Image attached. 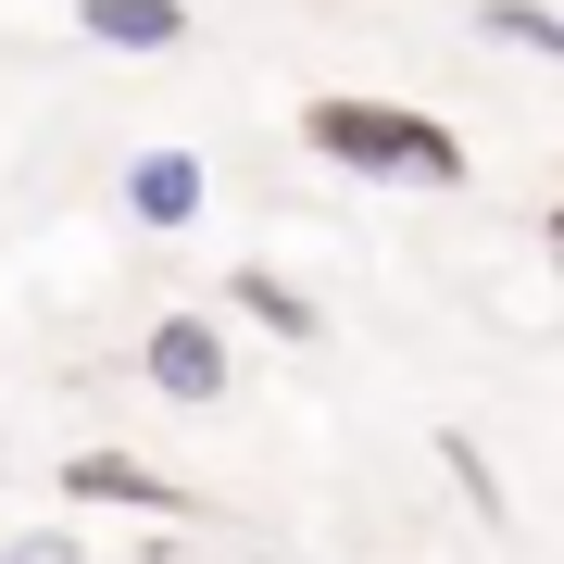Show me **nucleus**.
<instances>
[{
	"instance_id": "f257e3e1",
	"label": "nucleus",
	"mask_w": 564,
	"mask_h": 564,
	"mask_svg": "<svg viewBox=\"0 0 564 564\" xmlns=\"http://www.w3.org/2000/svg\"><path fill=\"white\" fill-rule=\"evenodd\" d=\"M302 151L339 163V176H389V188H464V139L414 101H364V88H326L302 101Z\"/></svg>"
},
{
	"instance_id": "f03ea898",
	"label": "nucleus",
	"mask_w": 564,
	"mask_h": 564,
	"mask_svg": "<svg viewBox=\"0 0 564 564\" xmlns=\"http://www.w3.org/2000/svg\"><path fill=\"white\" fill-rule=\"evenodd\" d=\"M63 502H101V514H151V527H188L202 502H188L176 477H163V464H139V452H63Z\"/></svg>"
},
{
	"instance_id": "7ed1b4c3",
	"label": "nucleus",
	"mask_w": 564,
	"mask_h": 564,
	"mask_svg": "<svg viewBox=\"0 0 564 564\" xmlns=\"http://www.w3.org/2000/svg\"><path fill=\"white\" fill-rule=\"evenodd\" d=\"M139 377L163 389V402H226V326L214 314H151Z\"/></svg>"
},
{
	"instance_id": "20e7f679",
	"label": "nucleus",
	"mask_w": 564,
	"mask_h": 564,
	"mask_svg": "<svg viewBox=\"0 0 564 564\" xmlns=\"http://www.w3.org/2000/svg\"><path fill=\"white\" fill-rule=\"evenodd\" d=\"M76 39L126 51V63H163V51H188V0H76Z\"/></svg>"
},
{
	"instance_id": "39448f33",
	"label": "nucleus",
	"mask_w": 564,
	"mask_h": 564,
	"mask_svg": "<svg viewBox=\"0 0 564 564\" xmlns=\"http://www.w3.org/2000/svg\"><path fill=\"white\" fill-rule=\"evenodd\" d=\"M202 202H214L202 151H139V163H126V214L163 226V239H176V226H202Z\"/></svg>"
},
{
	"instance_id": "423d86ee",
	"label": "nucleus",
	"mask_w": 564,
	"mask_h": 564,
	"mask_svg": "<svg viewBox=\"0 0 564 564\" xmlns=\"http://www.w3.org/2000/svg\"><path fill=\"white\" fill-rule=\"evenodd\" d=\"M226 314L239 326H263V339H326V314H314V289H289V276H263V263H239V276H226Z\"/></svg>"
},
{
	"instance_id": "0eeeda50",
	"label": "nucleus",
	"mask_w": 564,
	"mask_h": 564,
	"mask_svg": "<svg viewBox=\"0 0 564 564\" xmlns=\"http://www.w3.org/2000/svg\"><path fill=\"white\" fill-rule=\"evenodd\" d=\"M477 39H502L527 63H564V13H540V0H477Z\"/></svg>"
},
{
	"instance_id": "6e6552de",
	"label": "nucleus",
	"mask_w": 564,
	"mask_h": 564,
	"mask_svg": "<svg viewBox=\"0 0 564 564\" xmlns=\"http://www.w3.org/2000/svg\"><path fill=\"white\" fill-rule=\"evenodd\" d=\"M0 564H76V540H63V527H25V540L0 552Z\"/></svg>"
}]
</instances>
